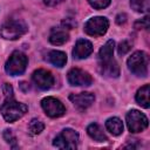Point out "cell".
<instances>
[{
    "instance_id": "8",
    "label": "cell",
    "mask_w": 150,
    "mask_h": 150,
    "mask_svg": "<svg viewBox=\"0 0 150 150\" xmlns=\"http://www.w3.org/2000/svg\"><path fill=\"white\" fill-rule=\"evenodd\" d=\"M41 107L45 110V112L49 117H53V118L60 117L66 112L64 105L61 103L60 100L55 97H45L41 101Z\"/></svg>"
},
{
    "instance_id": "22",
    "label": "cell",
    "mask_w": 150,
    "mask_h": 150,
    "mask_svg": "<svg viewBox=\"0 0 150 150\" xmlns=\"http://www.w3.org/2000/svg\"><path fill=\"white\" fill-rule=\"evenodd\" d=\"M111 0H88V2L96 9H101V8H105L107 6H109Z\"/></svg>"
},
{
    "instance_id": "16",
    "label": "cell",
    "mask_w": 150,
    "mask_h": 150,
    "mask_svg": "<svg viewBox=\"0 0 150 150\" xmlns=\"http://www.w3.org/2000/svg\"><path fill=\"white\" fill-rule=\"evenodd\" d=\"M48 61L56 66V67H63L67 62V55L66 53L63 52H60V50H52L48 53V56H47Z\"/></svg>"
},
{
    "instance_id": "23",
    "label": "cell",
    "mask_w": 150,
    "mask_h": 150,
    "mask_svg": "<svg viewBox=\"0 0 150 150\" xmlns=\"http://www.w3.org/2000/svg\"><path fill=\"white\" fill-rule=\"evenodd\" d=\"M2 136H4V138H5V141H6L7 143H9L12 146H15V143H16V138H15V136L13 135L12 130H9V129H6V130L4 131V134H2Z\"/></svg>"
},
{
    "instance_id": "9",
    "label": "cell",
    "mask_w": 150,
    "mask_h": 150,
    "mask_svg": "<svg viewBox=\"0 0 150 150\" xmlns=\"http://www.w3.org/2000/svg\"><path fill=\"white\" fill-rule=\"evenodd\" d=\"M67 79L71 86H76V87H88L93 82V79L89 75V73H87L80 68L70 69L68 71Z\"/></svg>"
},
{
    "instance_id": "12",
    "label": "cell",
    "mask_w": 150,
    "mask_h": 150,
    "mask_svg": "<svg viewBox=\"0 0 150 150\" xmlns=\"http://www.w3.org/2000/svg\"><path fill=\"white\" fill-rule=\"evenodd\" d=\"M69 100L80 109H87L90 107L95 100V96L91 93H80V94H71Z\"/></svg>"
},
{
    "instance_id": "10",
    "label": "cell",
    "mask_w": 150,
    "mask_h": 150,
    "mask_svg": "<svg viewBox=\"0 0 150 150\" xmlns=\"http://www.w3.org/2000/svg\"><path fill=\"white\" fill-rule=\"evenodd\" d=\"M32 79H33V82L36 84V87L42 90L49 89L54 84V77H53L52 73L46 69L35 70L32 75Z\"/></svg>"
},
{
    "instance_id": "19",
    "label": "cell",
    "mask_w": 150,
    "mask_h": 150,
    "mask_svg": "<svg viewBox=\"0 0 150 150\" xmlns=\"http://www.w3.org/2000/svg\"><path fill=\"white\" fill-rule=\"evenodd\" d=\"M114 47H115V42L112 40H108L105 42V45L100 49V61H107L112 59V54H114Z\"/></svg>"
},
{
    "instance_id": "28",
    "label": "cell",
    "mask_w": 150,
    "mask_h": 150,
    "mask_svg": "<svg viewBox=\"0 0 150 150\" xmlns=\"http://www.w3.org/2000/svg\"><path fill=\"white\" fill-rule=\"evenodd\" d=\"M62 25H63L66 28H71V27L76 26V22H75L74 20H71V19H67V20H63V21H62Z\"/></svg>"
},
{
    "instance_id": "26",
    "label": "cell",
    "mask_w": 150,
    "mask_h": 150,
    "mask_svg": "<svg viewBox=\"0 0 150 150\" xmlns=\"http://www.w3.org/2000/svg\"><path fill=\"white\" fill-rule=\"evenodd\" d=\"M2 91H4V94H5L6 97L13 96V88H12V86L8 84V83H4V86H2Z\"/></svg>"
},
{
    "instance_id": "13",
    "label": "cell",
    "mask_w": 150,
    "mask_h": 150,
    "mask_svg": "<svg viewBox=\"0 0 150 150\" xmlns=\"http://www.w3.org/2000/svg\"><path fill=\"white\" fill-rule=\"evenodd\" d=\"M100 70L102 75L109 76V77H117L120 75V68L114 59L107 60V61H100Z\"/></svg>"
},
{
    "instance_id": "25",
    "label": "cell",
    "mask_w": 150,
    "mask_h": 150,
    "mask_svg": "<svg viewBox=\"0 0 150 150\" xmlns=\"http://www.w3.org/2000/svg\"><path fill=\"white\" fill-rule=\"evenodd\" d=\"M130 47H131V45H130L129 41L124 40V41L120 42V45H118V54L120 55H124L125 53H128L130 50Z\"/></svg>"
},
{
    "instance_id": "7",
    "label": "cell",
    "mask_w": 150,
    "mask_h": 150,
    "mask_svg": "<svg viewBox=\"0 0 150 150\" xmlns=\"http://www.w3.org/2000/svg\"><path fill=\"white\" fill-rule=\"evenodd\" d=\"M109 27V22L104 16H95L89 19L84 25V32L90 36L103 35Z\"/></svg>"
},
{
    "instance_id": "20",
    "label": "cell",
    "mask_w": 150,
    "mask_h": 150,
    "mask_svg": "<svg viewBox=\"0 0 150 150\" xmlns=\"http://www.w3.org/2000/svg\"><path fill=\"white\" fill-rule=\"evenodd\" d=\"M132 9L138 13H146L150 8V0H130Z\"/></svg>"
},
{
    "instance_id": "15",
    "label": "cell",
    "mask_w": 150,
    "mask_h": 150,
    "mask_svg": "<svg viewBox=\"0 0 150 150\" xmlns=\"http://www.w3.org/2000/svg\"><path fill=\"white\" fill-rule=\"evenodd\" d=\"M105 128L114 136H118L123 131V123L118 117H110L105 122Z\"/></svg>"
},
{
    "instance_id": "21",
    "label": "cell",
    "mask_w": 150,
    "mask_h": 150,
    "mask_svg": "<svg viewBox=\"0 0 150 150\" xmlns=\"http://www.w3.org/2000/svg\"><path fill=\"white\" fill-rule=\"evenodd\" d=\"M43 129H45V124H43L41 121L34 118V120H32V121L29 122L28 130H29V132H30L32 135H38V134H40Z\"/></svg>"
},
{
    "instance_id": "27",
    "label": "cell",
    "mask_w": 150,
    "mask_h": 150,
    "mask_svg": "<svg viewBox=\"0 0 150 150\" xmlns=\"http://www.w3.org/2000/svg\"><path fill=\"white\" fill-rule=\"evenodd\" d=\"M125 21H127V15H125L124 13H120V14L116 16V22H117L118 25H123V23H125Z\"/></svg>"
},
{
    "instance_id": "29",
    "label": "cell",
    "mask_w": 150,
    "mask_h": 150,
    "mask_svg": "<svg viewBox=\"0 0 150 150\" xmlns=\"http://www.w3.org/2000/svg\"><path fill=\"white\" fill-rule=\"evenodd\" d=\"M64 0H45V4L49 7H53V6H56V5H60L61 2H63Z\"/></svg>"
},
{
    "instance_id": "6",
    "label": "cell",
    "mask_w": 150,
    "mask_h": 150,
    "mask_svg": "<svg viewBox=\"0 0 150 150\" xmlns=\"http://www.w3.org/2000/svg\"><path fill=\"white\" fill-rule=\"evenodd\" d=\"M149 122L144 114L138 110H130L127 114V125L131 132H141L146 129Z\"/></svg>"
},
{
    "instance_id": "18",
    "label": "cell",
    "mask_w": 150,
    "mask_h": 150,
    "mask_svg": "<svg viewBox=\"0 0 150 150\" xmlns=\"http://www.w3.org/2000/svg\"><path fill=\"white\" fill-rule=\"evenodd\" d=\"M68 38H69V35L64 29H53L49 35V41L53 45L60 46V45H63L64 42H67Z\"/></svg>"
},
{
    "instance_id": "3",
    "label": "cell",
    "mask_w": 150,
    "mask_h": 150,
    "mask_svg": "<svg viewBox=\"0 0 150 150\" xmlns=\"http://www.w3.org/2000/svg\"><path fill=\"white\" fill-rule=\"evenodd\" d=\"M27 32V26L21 20H8L1 26L0 34L4 39L16 40Z\"/></svg>"
},
{
    "instance_id": "2",
    "label": "cell",
    "mask_w": 150,
    "mask_h": 150,
    "mask_svg": "<svg viewBox=\"0 0 150 150\" xmlns=\"http://www.w3.org/2000/svg\"><path fill=\"white\" fill-rule=\"evenodd\" d=\"M27 63H28L27 56L22 52L15 50V52H13L11 54L9 59L6 62V66H5L6 73L9 74V75H12V76L21 75L26 70Z\"/></svg>"
},
{
    "instance_id": "17",
    "label": "cell",
    "mask_w": 150,
    "mask_h": 150,
    "mask_svg": "<svg viewBox=\"0 0 150 150\" xmlns=\"http://www.w3.org/2000/svg\"><path fill=\"white\" fill-rule=\"evenodd\" d=\"M149 95H150V87H149V84H145L141 89H138V91L136 94V101H137V103L139 105H142L143 108H149L150 107Z\"/></svg>"
},
{
    "instance_id": "30",
    "label": "cell",
    "mask_w": 150,
    "mask_h": 150,
    "mask_svg": "<svg viewBox=\"0 0 150 150\" xmlns=\"http://www.w3.org/2000/svg\"><path fill=\"white\" fill-rule=\"evenodd\" d=\"M20 87H21V89H22L23 91H27V90L29 89V87H28V84H27L26 82H21V83H20Z\"/></svg>"
},
{
    "instance_id": "4",
    "label": "cell",
    "mask_w": 150,
    "mask_h": 150,
    "mask_svg": "<svg viewBox=\"0 0 150 150\" xmlns=\"http://www.w3.org/2000/svg\"><path fill=\"white\" fill-rule=\"evenodd\" d=\"M149 57L144 52H135L128 59L129 69L137 76H146Z\"/></svg>"
},
{
    "instance_id": "11",
    "label": "cell",
    "mask_w": 150,
    "mask_h": 150,
    "mask_svg": "<svg viewBox=\"0 0 150 150\" xmlns=\"http://www.w3.org/2000/svg\"><path fill=\"white\" fill-rule=\"evenodd\" d=\"M93 52V45L90 41L81 39L77 40L74 49H73V55L74 59H86Z\"/></svg>"
},
{
    "instance_id": "24",
    "label": "cell",
    "mask_w": 150,
    "mask_h": 150,
    "mask_svg": "<svg viewBox=\"0 0 150 150\" xmlns=\"http://www.w3.org/2000/svg\"><path fill=\"white\" fill-rule=\"evenodd\" d=\"M149 27V16H144L141 20H137L135 22V28L136 29H146Z\"/></svg>"
},
{
    "instance_id": "5",
    "label": "cell",
    "mask_w": 150,
    "mask_h": 150,
    "mask_svg": "<svg viewBox=\"0 0 150 150\" xmlns=\"http://www.w3.org/2000/svg\"><path fill=\"white\" fill-rule=\"evenodd\" d=\"M79 141V135L73 129L62 130L54 139V146L59 149H76Z\"/></svg>"
},
{
    "instance_id": "1",
    "label": "cell",
    "mask_w": 150,
    "mask_h": 150,
    "mask_svg": "<svg viewBox=\"0 0 150 150\" xmlns=\"http://www.w3.org/2000/svg\"><path fill=\"white\" fill-rule=\"evenodd\" d=\"M27 110H28L27 105L15 101L13 98V96L6 97L5 102L2 103V105L0 108V111H1L5 121L9 122V123L15 122L16 120L21 118L27 112Z\"/></svg>"
},
{
    "instance_id": "14",
    "label": "cell",
    "mask_w": 150,
    "mask_h": 150,
    "mask_svg": "<svg viewBox=\"0 0 150 150\" xmlns=\"http://www.w3.org/2000/svg\"><path fill=\"white\" fill-rule=\"evenodd\" d=\"M87 132H88V135H89L94 141H96V142H105V141H108V138H107L104 131H103L102 128H101L98 124H96V123L89 124L88 128H87Z\"/></svg>"
}]
</instances>
